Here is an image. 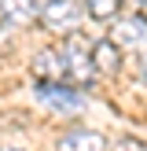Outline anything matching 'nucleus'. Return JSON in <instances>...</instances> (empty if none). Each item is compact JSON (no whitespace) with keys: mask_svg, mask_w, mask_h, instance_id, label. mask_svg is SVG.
Segmentation results:
<instances>
[{"mask_svg":"<svg viewBox=\"0 0 147 151\" xmlns=\"http://www.w3.org/2000/svg\"><path fill=\"white\" fill-rule=\"evenodd\" d=\"M110 44H114L118 52H140V48H147V15L143 11H136V15H125V19H118L114 22V29H110V37H107Z\"/></svg>","mask_w":147,"mask_h":151,"instance_id":"3","label":"nucleus"},{"mask_svg":"<svg viewBox=\"0 0 147 151\" xmlns=\"http://www.w3.org/2000/svg\"><path fill=\"white\" fill-rule=\"evenodd\" d=\"M37 96L55 111H81L85 107V92L66 81H37Z\"/></svg>","mask_w":147,"mask_h":151,"instance_id":"4","label":"nucleus"},{"mask_svg":"<svg viewBox=\"0 0 147 151\" xmlns=\"http://www.w3.org/2000/svg\"><path fill=\"white\" fill-rule=\"evenodd\" d=\"M0 151H19V147H0Z\"/></svg>","mask_w":147,"mask_h":151,"instance_id":"11","label":"nucleus"},{"mask_svg":"<svg viewBox=\"0 0 147 151\" xmlns=\"http://www.w3.org/2000/svg\"><path fill=\"white\" fill-rule=\"evenodd\" d=\"M37 15L55 33H77L81 19H85V4L81 0H41L37 4Z\"/></svg>","mask_w":147,"mask_h":151,"instance_id":"2","label":"nucleus"},{"mask_svg":"<svg viewBox=\"0 0 147 151\" xmlns=\"http://www.w3.org/2000/svg\"><path fill=\"white\" fill-rule=\"evenodd\" d=\"M118 66H121L118 48H114L110 41H96V44H92V70H96V78H99V74H114Z\"/></svg>","mask_w":147,"mask_h":151,"instance_id":"6","label":"nucleus"},{"mask_svg":"<svg viewBox=\"0 0 147 151\" xmlns=\"http://www.w3.org/2000/svg\"><path fill=\"white\" fill-rule=\"evenodd\" d=\"M114 151H147V144H143V140H136V137H125V140H118V144H114Z\"/></svg>","mask_w":147,"mask_h":151,"instance_id":"9","label":"nucleus"},{"mask_svg":"<svg viewBox=\"0 0 147 151\" xmlns=\"http://www.w3.org/2000/svg\"><path fill=\"white\" fill-rule=\"evenodd\" d=\"M0 11H4L7 22L22 26V22H33L37 19V0H0Z\"/></svg>","mask_w":147,"mask_h":151,"instance_id":"7","label":"nucleus"},{"mask_svg":"<svg viewBox=\"0 0 147 151\" xmlns=\"http://www.w3.org/2000/svg\"><path fill=\"white\" fill-rule=\"evenodd\" d=\"M136 4H147V0H136Z\"/></svg>","mask_w":147,"mask_h":151,"instance_id":"12","label":"nucleus"},{"mask_svg":"<svg viewBox=\"0 0 147 151\" xmlns=\"http://www.w3.org/2000/svg\"><path fill=\"white\" fill-rule=\"evenodd\" d=\"M59 52V63H63V81H74V88H88L96 81V70H92V44L85 41L81 33H70L63 41Z\"/></svg>","mask_w":147,"mask_h":151,"instance_id":"1","label":"nucleus"},{"mask_svg":"<svg viewBox=\"0 0 147 151\" xmlns=\"http://www.w3.org/2000/svg\"><path fill=\"white\" fill-rule=\"evenodd\" d=\"M55 151H110V140L96 129H70L55 140Z\"/></svg>","mask_w":147,"mask_h":151,"instance_id":"5","label":"nucleus"},{"mask_svg":"<svg viewBox=\"0 0 147 151\" xmlns=\"http://www.w3.org/2000/svg\"><path fill=\"white\" fill-rule=\"evenodd\" d=\"M140 70H143V81H147V48H143V59H140Z\"/></svg>","mask_w":147,"mask_h":151,"instance_id":"10","label":"nucleus"},{"mask_svg":"<svg viewBox=\"0 0 147 151\" xmlns=\"http://www.w3.org/2000/svg\"><path fill=\"white\" fill-rule=\"evenodd\" d=\"M118 7H121V0H85V11L96 19H114Z\"/></svg>","mask_w":147,"mask_h":151,"instance_id":"8","label":"nucleus"}]
</instances>
